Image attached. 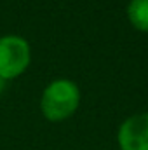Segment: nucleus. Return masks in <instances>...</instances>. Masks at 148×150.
I'll use <instances>...</instances> for the list:
<instances>
[{"label": "nucleus", "mask_w": 148, "mask_h": 150, "mask_svg": "<svg viewBox=\"0 0 148 150\" xmlns=\"http://www.w3.org/2000/svg\"><path fill=\"white\" fill-rule=\"evenodd\" d=\"M80 103V89L70 79L52 80L42 93L40 110L51 122H61L72 117Z\"/></svg>", "instance_id": "1"}, {"label": "nucleus", "mask_w": 148, "mask_h": 150, "mask_svg": "<svg viewBox=\"0 0 148 150\" xmlns=\"http://www.w3.org/2000/svg\"><path fill=\"white\" fill-rule=\"evenodd\" d=\"M32 61V49L19 35L0 37V79L12 80L26 72Z\"/></svg>", "instance_id": "2"}, {"label": "nucleus", "mask_w": 148, "mask_h": 150, "mask_svg": "<svg viewBox=\"0 0 148 150\" xmlns=\"http://www.w3.org/2000/svg\"><path fill=\"white\" fill-rule=\"evenodd\" d=\"M120 150H148V112L127 117L117 133Z\"/></svg>", "instance_id": "3"}, {"label": "nucleus", "mask_w": 148, "mask_h": 150, "mask_svg": "<svg viewBox=\"0 0 148 150\" xmlns=\"http://www.w3.org/2000/svg\"><path fill=\"white\" fill-rule=\"evenodd\" d=\"M127 18L136 30L148 33V0H131L127 5Z\"/></svg>", "instance_id": "4"}, {"label": "nucleus", "mask_w": 148, "mask_h": 150, "mask_svg": "<svg viewBox=\"0 0 148 150\" xmlns=\"http://www.w3.org/2000/svg\"><path fill=\"white\" fill-rule=\"evenodd\" d=\"M4 87H5V80H2V79H0V93L4 91Z\"/></svg>", "instance_id": "5"}]
</instances>
